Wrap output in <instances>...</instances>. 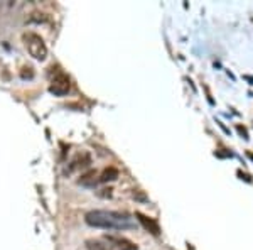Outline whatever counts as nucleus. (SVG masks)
Instances as JSON below:
<instances>
[{"mask_svg":"<svg viewBox=\"0 0 253 250\" xmlns=\"http://www.w3.org/2000/svg\"><path fill=\"white\" fill-rule=\"evenodd\" d=\"M89 227L96 228H113V230H125V228H133L135 223L125 213L117 211H105V210H95L89 211L84 216Z\"/></svg>","mask_w":253,"mask_h":250,"instance_id":"nucleus-1","label":"nucleus"},{"mask_svg":"<svg viewBox=\"0 0 253 250\" xmlns=\"http://www.w3.org/2000/svg\"><path fill=\"white\" fill-rule=\"evenodd\" d=\"M22 41H24V44H26V48H27V51H29V54L34 59L44 61V59L47 58L46 43H44L41 36L34 34V32H24Z\"/></svg>","mask_w":253,"mask_h":250,"instance_id":"nucleus-2","label":"nucleus"},{"mask_svg":"<svg viewBox=\"0 0 253 250\" xmlns=\"http://www.w3.org/2000/svg\"><path fill=\"white\" fill-rule=\"evenodd\" d=\"M71 90V80L64 71H58L54 76L51 78V83H49V92L56 97H64Z\"/></svg>","mask_w":253,"mask_h":250,"instance_id":"nucleus-3","label":"nucleus"},{"mask_svg":"<svg viewBox=\"0 0 253 250\" xmlns=\"http://www.w3.org/2000/svg\"><path fill=\"white\" fill-rule=\"evenodd\" d=\"M108 244H112V247H117L118 250H138V247L133 244L132 240L125 239V237H113L108 235L107 237Z\"/></svg>","mask_w":253,"mask_h":250,"instance_id":"nucleus-4","label":"nucleus"},{"mask_svg":"<svg viewBox=\"0 0 253 250\" xmlns=\"http://www.w3.org/2000/svg\"><path fill=\"white\" fill-rule=\"evenodd\" d=\"M135 216L138 218V221H140V223L145 227V230H149L150 233H152V235H159V233H161L159 223L154 218H149V216L142 215V213H135Z\"/></svg>","mask_w":253,"mask_h":250,"instance_id":"nucleus-5","label":"nucleus"},{"mask_svg":"<svg viewBox=\"0 0 253 250\" xmlns=\"http://www.w3.org/2000/svg\"><path fill=\"white\" fill-rule=\"evenodd\" d=\"M118 178V169L117 167H108L105 169L100 176V183H107V181H113V179Z\"/></svg>","mask_w":253,"mask_h":250,"instance_id":"nucleus-6","label":"nucleus"},{"mask_svg":"<svg viewBox=\"0 0 253 250\" xmlns=\"http://www.w3.org/2000/svg\"><path fill=\"white\" fill-rule=\"evenodd\" d=\"M96 181H100V176H98L96 171H91V173L81 176V179H80V183L84 184V186H93Z\"/></svg>","mask_w":253,"mask_h":250,"instance_id":"nucleus-7","label":"nucleus"},{"mask_svg":"<svg viewBox=\"0 0 253 250\" xmlns=\"http://www.w3.org/2000/svg\"><path fill=\"white\" fill-rule=\"evenodd\" d=\"M88 250H113L112 245H105L100 240H86Z\"/></svg>","mask_w":253,"mask_h":250,"instance_id":"nucleus-8","label":"nucleus"},{"mask_svg":"<svg viewBox=\"0 0 253 250\" xmlns=\"http://www.w3.org/2000/svg\"><path fill=\"white\" fill-rule=\"evenodd\" d=\"M20 76H22V80H26V78H31L34 76V71H32V68L31 66H27V68H22V71H20Z\"/></svg>","mask_w":253,"mask_h":250,"instance_id":"nucleus-9","label":"nucleus"}]
</instances>
